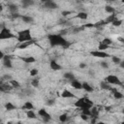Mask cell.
I'll use <instances>...</instances> for the list:
<instances>
[{"label":"cell","instance_id":"obj_47","mask_svg":"<svg viewBox=\"0 0 124 124\" xmlns=\"http://www.w3.org/2000/svg\"><path fill=\"white\" fill-rule=\"evenodd\" d=\"M0 92H4V89H3V87H2L1 84H0Z\"/></svg>","mask_w":124,"mask_h":124},{"label":"cell","instance_id":"obj_9","mask_svg":"<svg viewBox=\"0 0 124 124\" xmlns=\"http://www.w3.org/2000/svg\"><path fill=\"white\" fill-rule=\"evenodd\" d=\"M44 7L49 10H54L58 8V5L53 1V0H46L44 2Z\"/></svg>","mask_w":124,"mask_h":124},{"label":"cell","instance_id":"obj_49","mask_svg":"<svg viewBox=\"0 0 124 124\" xmlns=\"http://www.w3.org/2000/svg\"><path fill=\"white\" fill-rule=\"evenodd\" d=\"M0 122H2V119H1V118H0Z\"/></svg>","mask_w":124,"mask_h":124},{"label":"cell","instance_id":"obj_36","mask_svg":"<svg viewBox=\"0 0 124 124\" xmlns=\"http://www.w3.org/2000/svg\"><path fill=\"white\" fill-rule=\"evenodd\" d=\"M81 113H82V114H85V115H87V116H90V115H91L90 108H84V109H81Z\"/></svg>","mask_w":124,"mask_h":124},{"label":"cell","instance_id":"obj_14","mask_svg":"<svg viewBox=\"0 0 124 124\" xmlns=\"http://www.w3.org/2000/svg\"><path fill=\"white\" fill-rule=\"evenodd\" d=\"M111 92H112V94H113V97L116 99V100H121V99H123V94L121 93V92H119V91H117L115 88H111V90H110Z\"/></svg>","mask_w":124,"mask_h":124},{"label":"cell","instance_id":"obj_33","mask_svg":"<svg viewBox=\"0 0 124 124\" xmlns=\"http://www.w3.org/2000/svg\"><path fill=\"white\" fill-rule=\"evenodd\" d=\"M68 120V114L67 113H62L61 115H59V121L60 122H66Z\"/></svg>","mask_w":124,"mask_h":124},{"label":"cell","instance_id":"obj_12","mask_svg":"<svg viewBox=\"0 0 124 124\" xmlns=\"http://www.w3.org/2000/svg\"><path fill=\"white\" fill-rule=\"evenodd\" d=\"M49 67H50V69L53 70V71H59V70L62 69V66H61L56 60H50V62H49Z\"/></svg>","mask_w":124,"mask_h":124},{"label":"cell","instance_id":"obj_26","mask_svg":"<svg viewBox=\"0 0 124 124\" xmlns=\"http://www.w3.org/2000/svg\"><path fill=\"white\" fill-rule=\"evenodd\" d=\"M26 115H27V117L30 118V119H35V118L37 117V116H36V113L34 112L33 109H28V110L26 111Z\"/></svg>","mask_w":124,"mask_h":124},{"label":"cell","instance_id":"obj_20","mask_svg":"<svg viewBox=\"0 0 124 124\" xmlns=\"http://www.w3.org/2000/svg\"><path fill=\"white\" fill-rule=\"evenodd\" d=\"M82 89L84 91H86V92H92L93 91V87L88 82H86V81H83L82 82Z\"/></svg>","mask_w":124,"mask_h":124},{"label":"cell","instance_id":"obj_28","mask_svg":"<svg viewBox=\"0 0 124 124\" xmlns=\"http://www.w3.org/2000/svg\"><path fill=\"white\" fill-rule=\"evenodd\" d=\"M116 17H117V16H116L114 14H111L110 16H108V18H107L105 21H106V23H111V22H112Z\"/></svg>","mask_w":124,"mask_h":124},{"label":"cell","instance_id":"obj_27","mask_svg":"<svg viewBox=\"0 0 124 124\" xmlns=\"http://www.w3.org/2000/svg\"><path fill=\"white\" fill-rule=\"evenodd\" d=\"M77 17L79 18V19H86L88 17V15L85 12H79V13L77 14Z\"/></svg>","mask_w":124,"mask_h":124},{"label":"cell","instance_id":"obj_21","mask_svg":"<svg viewBox=\"0 0 124 124\" xmlns=\"http://www.w3.org/2000/svg\"><path fill=\"white\" fill-rule=\"evenodd\" d=\"M63 78H65V79H67V80H72V79H74V78H76V77H75V75L72 73V72H66V73H64V75H63Z\"/></svg>","mask_w":124,"mask_h":124},{"label":"cell","instance_id":"obj_40","mask_svg":"<svg viewBox=\"0 0 124 124\" xmlns=\"http://www.w3.org/2000/svg\"><path fill=\"white\" fill-rule=\"evenodd\" d=\"M12 17L13 18H18V17H20V15L18 13H14V14H12Z\"/></svg>","mask_w":124,"mask_h":124},{"label":"cell","instance_id":"obj_11","mask_svg":"<svg viewBox=\"0 0 124 124\" xmlns=\"http://www.w3.org/2000/svg\"><path fill=\"white\" fill-rule=\"evenodd\" d=\"M61 97L62 98H65V99H73V98H76V95L73 92H71L70 90L64 89L62 91V93H61Z\"/></svg>","mask_w":124,"mask_h":124},{"label":"cell","instance_id":"obj_8","mask_svg":"<svg viewBox=\"0 0 124 124\" xmlns=\"http://www.w3.org/2000/svg\"><path fill=\"white\" fill-rule=\"evenodd\" d=\"M2 60H3V66L5 68H7V69L13 68V62H12V58H11L10 55H6L5 54Z\"/></svg>","mask_w":124,"mask_h":124},{"label":"cell","instance_id":"obj_29","mask_svg":"<svg viewBox=\"0 0 124 124\" xmlns=\"http://www.w3.org/2000/svg\"><path fill=\"white\" fill-rule=\"evenodd\" d=\"M108 47H109V46H108V45H106V44H104V43H102V42L98 45V49H99V50H104V51H105V50L108 49Z\"/></svg>","mask_w":124,"mask_h":124},{"label":"cell","instance_id":"obj_2","mask_svg":"<svg viewBox=\"0 0 124 124\" xmlns=\"http://www.w3.org/2000/svg\"><path fill=\"white\" fill-rule=\"evenodd\" d=\"M94 104H93V101H91L88 97H81V98H78L76 102H75V104H74V106L76 107V108H78L80 110L81 109H84V108H91V107L93 106Z\"/></svg>","mask_w":124,"mask_h":124},{"label":"cell","instance_id":"obj_4","mask_svg":"<svg viewBox=\"0 0 124 124\" xmlns=\"http://www.w3.org/2000/svg\"><path fill=\"white\" fill-rule=\"evenodd\" d=\"M13 38H16V35L13 34L9 28L3 27L0 30V40H9V39H13Z\"/></svg>","mask_w":124,"mask_h":124},{"label":"cell","instance_id":"obj_50","mask_svg":"<svg viewBox=\"0 0 124 124\" xmlns=\"http://www.w3.org/2000/svg\"><path fill=\"white\" fill-rule=\"evenodd\" d=\"M76 1H79V0H76Z\"/></svg>","mask_w":124,"mask_h":124},{"label":"cell","instance_id":"obj_10","mask_svg":"<svg viewBox=\"0 0 124 124\" xmlns=\"http://www.w3.org/2000/svg\"><path fill=\"white\" fill-rule=\"evenodd\" d=\"M71 86L74 88V89H77V90H81L82 89V82H80L78 79L77 78H74L71 80Z\"/></svg>","mask_w":124,"mask_h":124},{"label":"cell","instance_id":"obj_30","mask_svg":"<svg viewBox=\"0 0 124 124\" xmlns=\"http://www.w3.org/2000/svg\"><path fill=\"white\" fill-rule=\"evenodd\" d=\"M105 11H106L107 13H108V14H114V12H115L114 8L111 7V6H109V5H107V6L105 7Z\"/></svg>","mask_w":124,"mask_h":124},{"label":"cell","instance_id":"obj_48","mask_svg":"<svg viewBox=\"0 0 124 124\" xmlns=\"http://www.w3.org/2000/svg\"><path fill=\"white\" fill-rule=\"evenodd\" d=\"M41 1H42V2H43V3H44V2H45V1H46V0H41Z\"/></svg>","mask_w":124,"mask_h":124},{"label":"cell","instance_id":"obj_3","mask_svg":"<svg viewBox=\"0 0 124 124\" xmlns=\"http://www.w3.org/2000/svg\"><path fill=\"white\" fill-rule=\"evenodd\" d=\"M16 40L19 43H24V42H29L33 40V37L31 35V30L30 29H24L21 31L17 32L16 35Z\"/></svg>","mask_w":124,"mask_h":124},{"label":"cell","instance_id":"obj_41","mask_svg":"<svg viewBox=\"0 0 124 124\" xmlns=\"http://www.w3.org/2000/svg\"><path fill=\"white\" fill-rule=\"evenodd\" d=\"M52 105H54V100H48V101H46V106H52Z\"/></svg>","mask_w":124,"mask_h":124},{"label":"cell","instance_id":"obj_6","mask_svg":"<svg viewBox=\"0 0 124 124\" xmlns=\"http://www.w3.org/2000/svg\"><path fill=\"white\" fill-rule=\"evenodd\" d=\"M38 115L41 116L45 122H48V121L51 120V116H50V114H49V113L46 111V109L44 108L39 109V111H38Z\"/></svg>","mask_w":124,"mask_h":124},{"label":"cell","instance_id":"obj_5","mask_svg":"<svg viewBox=\"0 0 124 124\" xmlns=\"http://www.w3.org/2000/svg\"><path fill=\"white\" fill-rule=\"evenodd\" d=\"M108 83L112 84V85H122V81L119 79V78L115 75H108L106 79H105Z\"/></svg>","mask_w":124,"mask_h":124},{"label":"cell","instance_id":"obj_7","mask_svg":"<svg viewBox=\"0 0 124 124\" xmlns=\"http://www.w3.org/2000/svg\"><path fill=\"white\" fill-rule=\"evenodd\" d=\"M90 54L92 56H94V57H97V58H108V57H110V55L108 53H107L104 50H99V49L91 51Z\"/></svg>","mask_w":124,"mask_h":124},{"label":"cell","instance_id":"obj_37","mask_svg":"<svg viewBox=\"0 0 124 124\" xmlns=\"http://www.w3.org/2000/svg\"><path fill=\"white\" fill-rule=\"evenodd\" d=\"M100 65H101V67H102V68H104V69H108V62H106V61L101 62V63H100Z\"/></svg>","mask_w":124,"mask_h":124},{"label":"cell","instance_id":"obj_34","mask_svg":"<svg viewBox=\"0 0 124 124\" xmlns=\"http://www.w3.org/2000/svg\"><path fill=\"white\" fill-rule=\"evenodd\" d=\"M29 74H30V76H31L32 78H33V77H37V76L39 75V71H38L36 68H34V69H31V70H30Z\"/></svg>","mask_w":124,"mask_h":124},{"label":"cell","instance_id":"obj_22","mask_svg":"<svg viewBox=\"0 0 124 124\" xmlns=\"http://www.w3.org/2000/svg\"><path fill=\"white\" fill-rule=\"evenodd\" d=\"M21 4L24 8H28L30 6H33L35 4V1L34 0H22L21 1Z\"/></svg>","mask_w":124,"mask_h":124},{"label":"cell","instance_id":"obj_23","mask_svg":"<svg viewBox=\"0 0 124 124\" xmlns=\"http://www.w3.org/2000/svg\"><path fill=\"white\" fill-rule=\"evenodd\" d=\"M8 82L12 85L13 88H16V89H17V88H20V83H19L17 80H16V79H13V78H12V79H10Z\"/></svg>","mask_w":124,"mask_h":124},{"label":"cell","instance_id":"obj_35","mask_svg":"<svg viewBox=\"0 0 124 124\" xmlns=\"http://www.w3.org/2000/svg\"><path fill=\"white\" fill-rule=\"evenodd\" d=\"M102 43H104V44H106V45H108V46H110V45L112 44V40H111L110 38H105V39L102 41Z\"/></svg>","mask_w":124,"mask_h":124},{"label":"cell","instance_id":"obj_39","mask_svg":"<svg viewBox=\"0 0 124 124\" xmlns=\"http://www.w3.org/2000/svg\"><path fill=\"white\" fill-rule=\"evenodd\" d=\"M71 14H72V12H70V11H64V12H62V16H70Z\"/></svg>","mask_w":124,"mask_h":124},{"label":"cell","instance_id":"obj_43","mask_svg":"<svg viewBox=\"0 0 124 124\" xmlns=\"http://www.w3.org/2000/svg\"><path fill=\"white\" fill-rule=\"evenodd\" d=\"M86 67H87V65H86L85 63H83V62L79 63V68H80V69H85Z\"/></svg>","mask_w":124,"mask_h":124},{"label":"cell","instance_id":"obj_17","mask_svg":"<svg viewBox=\"0 0 124 124\" xmlns=\"http://www.w3.org/2000/svg\"><path fill=\"white\" fill-rule=\"evenodd\" d=\"M100 87H101L102 89H104V90H107V91H110L111 88H112V86H110V84L108 83L106 80L101 81V83H100Z\"/></svg>","mask_w":124,"mask_h":124},{"label":"cell","instance_id":"obj_42","mask_svg":"<svg viewBox=\"0 0 124 124\" xmlns=\"http://www.w3.org/2000/svg\"><path fill=\"white\" fill-rule=\"evenodd\" d=\"M80 118H81L82 120H85V121H87V120H88V118H89V116H87V115H85V114H82V113H81V115H80Z\"/></svg>","mask_w":124,"mask_h":124},{"label":"cell","instance_id":"obj_45","mask_svg":"<svg viewBox=\"0 0 124 124\" xmlns=\"http://www.w3.org/2000/svg\"><path fill=\"white\" fill-rule=\"evenodd\" d=\"M105 109H106L107 111H108V110L111 109V107H110V106H107V107H105Z\"/></svg>","mask_w":124,"mask_h":124},{"label":"cell","instance_id":"obj_24","mask_svg":"<svg viewBox=\"0 0 124 124\" xmlns=\"http://www.w3.org/2000/svg\"><path fill=\"white\" fill-rule=\"evenodd\" d=\"M5 108H6L8 111H11V110L16 109V106H15L13 103L8 102V103H6V104H5Z\"/></svg>","mask_w":124,"mask_h":124},{"label":"cell","instance_id":"obj_15","mask_svg":"<svg viewBox=\"0 0 124 124\" xmlns=\"http://www.w3.org/2000/svg\"><path fill=\"white\" fill-rule=\"evenodd\" d=\"M33 42H34V40L29 41V42L19 43V44H18V46H17V48H18V49H25V48H27V47H28L30 45H32V44H33Z\"/></svg>","mask_w":124,"mask_h":124},{"label":"cell","instance_id":"obj_46","mask_svg":"<svg viewBox=\"0 0 124 124\" xmlns=\"http://www.w3.org/2000/svg\"><path fill=\"white\" fill-rule=\"evenodd\" d=\"M106 1H108V3H112V2H115L116 0H106Z\"/></svg>","mask_w":124,"mask_h":124},{"label":"cell","instance_id":"obj_38","mask_svg":"<svg viewBox=\"0 0 124 124\" xmlns=\"http://www.w3.org/2000/svg\"><path fill=\"white\" fill-rule=\"evenodd\" d=\"M2 78H3L5 81H9L10 79H12V76H11V75H4V76L2 77Z\"/></svg>","mask_w":124,"mask_h":124},{"label":"cell","instance_id":"obj_19","mask_svg":"<svg viewBox=\"0 0 124 124\" xmlns=\"http://www.w3.org/2000/svg\"><path fill=\"white\" fill-rule=\"evenodd\" d=\"M8 10H9V12H10L11 14L17 13L18 7H17V5H16V4H9V5H8Z\"/></svg>","mask_w":124,"mask_h":124},{"label":"cell","instance_id":"obj_31","mask_svg":"<svg viewBox=\"0 0 124 124\" xmlns=\"http://www.w3.org/2000/svg\"><path fill=\"white\" fill-rule=\"evenodd\" d=\"M111 24L113 25V26H116V27H118V26H120L121 24H122V19H118L117 17L111 22Z\"/></svg>","mask_w":124,"mask_h":124},{"label":"cell","instance_id":"obj_1","mask_svg":"<svg viewBox=\"0 0 124 124\" xmlns=\"http://www.w3.org/2000/svg\"><path fill=\"white\" fill-rule=\"evenodd\" d=\"M47 40H48L49 45L51 46L68 47L70 46V43L61 34H49L47 36Z\"/></svg>","mask_w":124,"mask_h":124},{"label":"cell","instance_id":"obj_16","mask_svg":"<svg viewBox=\"0 0 124 124\" xmlns=\"http://www.w3.org/2000/svg\"><path fill=\"white\" fill-rule=\"evenodd\" d=\"M20 18L24 23H32V22H34V18L32 16H30L23 15V16H20Z\"/></svg>","mask_w":124,"mask_h":124},{"label":"cell","instance_id":"obj_32","mask_svg":"<svg viewBox=\"0 0 124 124\" xmlns=\"http://www.w3.org/2000/svg\"><path fill=\"white\" fill-rule=\"evenodd\" d=\"M111 61L114 63V64H116V65H118L122 60H121V58L120 57H118V56H111Z\"/></svg>","mask_w":124,"mask_h":124},{"label":"cell","instance_id":"obj_13","mask_svg":"<svg viewBox=\"0 0 124 124\" xmlns=\"http://www.w3.org/2000/svg\"><path fill=\"white\" fill-rule=\"evenodd\" d=\"M20 59L26 64H31V63L36 62V58L33 56H24V57H20Z\"/></svg>","mask_w":124,"mask_h":124},{"label":"cell","instance_id":"obj_44","mask_svg":"<svg viewBox=\"0 0 124 124\" xmlns=\"http://www.w3.org/2000/svg\"><path fill=\"white\" fill-rule=\"evenodd\" d=\"M4 55H5V54H4V52H3V51L0 49V60H2V59H3Z\"/></svg>","mask_w":124,"mask_h":124},{"label":"cell","instance_id":"obj_25","mask_svg":"<svg viewBox=\"0 0 124 124\" xmlns=\"http://www.w3.org/2000/svg\"><path fill=\"white\" fill-rule=\"evenodd\" d=\"M39 84H40V82H39V78L33 77L32 79H31V85H32L33 87H39Z\"/></svg>","mask_w":124,"mask_h":124},{"label":"cell","instance_id":"obj_18","mask_svg":"<svg viewBox=\"0 0 124 124\" xmlns=\"http://www.w3.org/2000/svg\"><path fill=\"white\" fill-rule=\"evenodd\" d=\"M23 109H26V110H28V109H34V105H33V103L32 102H30V101H26L24 104H23V106L21 107Z\"/></svg>","mask_w":124,"mask_h":124}]
</instances>
